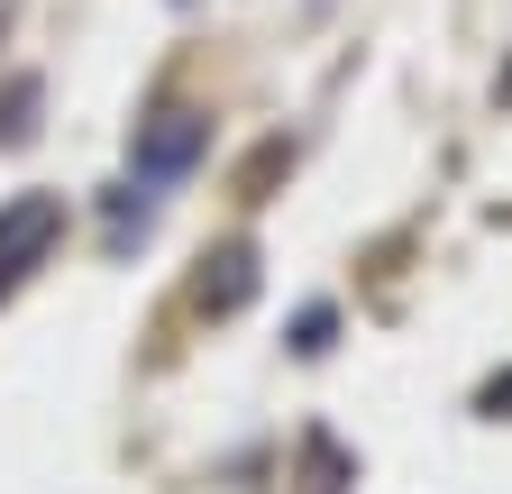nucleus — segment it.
I'll return each instance as SVG.
<instances>
[{"instance_id": "obj_3", "label": "nucleus", "mask_w": 512, "mask_h": 494, "mask_svg": "<svg viewBox=\"0 0 512 494\" xmlns=\"http://www.w3.org/2000/svg\"><path fill=\"white\" fill-rule=\"evenodd\" d=\"M147 229H156V183H138V174H128L119 193H110V247L128 257V238H147Z\"/></svg>"}, {"instance_id": "obj_2", "label": "nucleus", "mask_w": 512, "mask_h": 494, "mask_svg": "<svg viewBox=\"0 0 512 494\" xmlns=\"http://www.w3.org/2000/svg\"><path fill=\"white\" fill-rule=\"evenodd\" d=\"M55 238H64V202H55V193H19V202H0V293L19 284Z\"/></svg>"}, {"instance_id": "obj_4", "label": "nucleus", "mask_w": 512, "mask_h": 494, "mask_svg": "<svg viewBox=\"0 0 512 494\" xmlns=\"http://www.w3.org/2000/svg\"><path fill=\"white\" fill-rule=\"evenodd\" d=\"M247 293H256V257H247V247H229V257H220V275L202 284V312H238Z\"/></svg>"}, {"instance_id": "obj_5", "label": "nucleus", "mask_w": 512, "mask_h": 494, "mask_svg": "<svg viewBox=\"0 0 512 494\" xmlns=\"http://www.w3.org/2000/svg\"><path fill=\"white\" fill-rule=\"evenodd\" d=\"M293 348H302V357H320V348H330V312H320V302L293 321Z\"/></svg>"}, {"instance_id": "obj_1", "label": "nucleus", "mask_w": 512, "mask_h": 494, "mask_svg": "<svg viewBox=\"0 0 512 494\" xmlns=\"http://www.w3.org/2000/svg\"><path fill=\"white\" fill-rule=\"evenodd\" d=\"M211 156V119L202 110H156V119H138V138H128V174L138 183H183L192 165Z\"/></svg>"}]
</instances>
